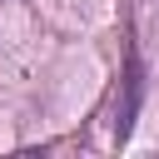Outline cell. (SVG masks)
Returning <instances> with one entry per match:
<instances>
[{
    "instance_id": "1",
    "label": "cell",
    "mask_w": 159,
    "mask_h": 159,
    "mask_svg": "<svg viewBox=\"0 0 159 159\" xmlns=\"http://www.w3.org/2000/svg\"><path fill=\"white\" fill-rule=\"evenodd\" d=\"M139 104H144V60H139V50H129L124 80H119V104H114V139H129V129L139 119Z\"/></svg>"
}]
</instances>
